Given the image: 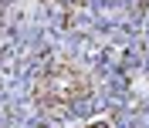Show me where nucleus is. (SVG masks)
<instances>
[{"instance_id":"nucleus-2","label":"nucleus","mask_w":149,"mask_h":128,"mask_svg":"<svg viewBox=\"0 0 149 128\" xmlns=\"http://www.w3.org/2000/svg\"><path fill=\"white\" fill-rule=\"evenodd\" d=\"M85 128H109L105 121H95V125H85Z\"/></svg>"},{"instance_id":"nucleus-1","label":"nucleus","mask_w":149,"mask_h":128,"mask_svg":"<svg viewBox=\"0 0 149 128\" xmlns=\"http://www.w3.org/2000/svg\"><path fill=\"white\" fill-rule=\"evenodd\" d=\"M37 94L44 98V105H51V108H65V105H71L78 94H81V81L74 78L71 71H51L44 74V81H41V88H37Z\"/></svg>"}]
</instances>
